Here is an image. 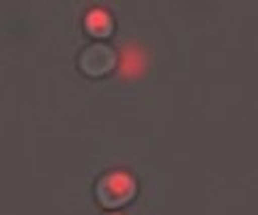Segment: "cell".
I'll return each mask as SVG.
<instances>
[{"label":"cell","mask_w":258,"mask_h":215,"mask_svg":"<svg viewBox=\"0 0 258 215\" xmlns=\"http://www.w3.org/2000/svg\"><path fill=\"white\" fill-rule=\"evenodd\" d=\"M132 192H134V183L132 179L123 177V174H110L97 187V194H99L103 204H108V206L123 204V200H127L132 196Z\"/></svg>","instance_id":"cell-1"},{"label":"cell","mask_w":258,"mask_h":215,"mask_svg":"<svg viewBox=\"0 0 258 215\" xmlns=\"http://www.w3.org/2000/svg\"><path fill=\"white\" fill-rule=\"evenodd\" d=\"M86 26L88 30H91L93 35H108L110 33V28H112V20H110V15L106 11H91V15L86 18Z\"/></svg>","instance_id":"cell-3"},{"label":"cell","mask_w":258,"mask_h":215,"mask_svg":"<svg viewBox=\"0 0 258 215\" xmlns=\"http://www.w3.org/2000/svg\"><path fill=\"white\" fill-rule=\"evenodd\" d=\"M114 65V52L108 45H93L82 54L80 58V67L91 76H101L112 69Z\"/></svg>","instance_id":"cell-2"}]
</instances>
